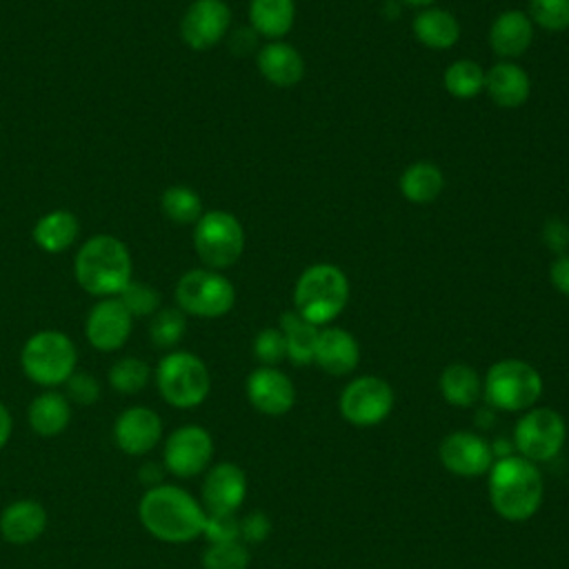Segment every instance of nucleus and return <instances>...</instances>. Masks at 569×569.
<instances>
[{"mask_svg":"<svg viewBox=\"0 0 569 569\" xmlns=\"http://www.w3.org/2000/svg\"><path fill=\"white\" fill-rule=\"evenodd\" d=\"M207 511L187 489L169 482L149 487L138 500L142 529L169 545H184L202 536Z\"/></svg>","mask_w":569,"mask_h":569,"instance_id":"f257e3e1","label":"nucleus"},{"mask_svg":"<svg viewBox=\"0 0 569 569\" xmlns=\"http://www.w3.org/2000/svg\"><path fill=\"white\" fill-rule=\"evenodd\" d=\"M542 476L536 462L522 456H500L489 469V500L509 522H525L542 505Z\"/></svg>","mask_w":569,"mask_h":569,"instance_id":"f03ea898","label":"nucleus"},{"mask_svg":"<svg viewBox=\"0 0 569 569\" xmlns=\"http://www.w3.org/2000/svg\"><path fill=\"white\" fill-rule=\"evenodd\" d=\"M131 253L111 233H96L84 240L73 258L78 284L96 298H116L131 280Z\"/></svg>","mask_w":569,"mask_h":569,"instance_id":"7ed1b4c3","label":"nucleus"},{"mask_svg":"<svg viewBox=\"0 0 569 569\" xmlns=\"http://www.w3.org/2000/svg\"><path fill=\"white\" fill-rule=\"evenodd\" d=\"M349 302V278L345 271L329 262L307 267L293 287L296 311L316 327L336 320Z\"/></svg>","mask_w":569,"mask_h":569,"instance_id":"20e7f679","label":"nucleus"},{"mask_svg":"<svg viewBox=\"0 0 569 569\" xmlns=\"http://www.w3.org/2000/svg\"><path fill=\"white\" fill-rule=\"evenodd\" d=\"M78 365L73 340L58 329H42L27 338L20 349L22 373L38 387L56 389L64 385Z\"/></svg>","mask_w":569,"mask_h":569,"instance_id":"39448f33","label":"nucleus"},{"mask_svg":"<svg viewBox=\"0 0 569 569\" xmlns=\"http://www.w3.org/2000/svg\"><path fill=\"white\" fill-rule=\"evenodd\" d=\"M160 398L173 409H196L211 391V376L204 360L191 351L171 349L153 371Z\"/></svg>","mask_w":569,"mask_h":569,"instance_id":"423d86ee","label":"nucleus"},{"mask_svg":"<svg viewBox=\"0 0 569 569\" xmlns=\"http://www.w3.org/2000/svg\"><path fill=\"white\" fill-rule=\"evenodd\" d=\"M482 393L493 409L525 411L542 396V376L538 369L518 358H505L489 367Z\"/></svg>","mask_w":569,"mask_h":569,"instance_id":"0eeeda50","label":"nucleus"},{"mask_svg":"<svg viewBox=\"0 0 569 569\" xmlns=\"http://www.w3.org/2000/svg\"><path fill=\"white\" fill-rule=\"evenodd\" d=\"M193 249L207 269H227L244 251V229L229 211H204L193 224Z\"/></svg>","mask_w":569,"mask_h":569,"instance_id":"6e6552de","label":"nucleus"},{"mask_svg":"<svg viewBox=\"0 0 569 569\" xmlns=\"http://www.w3.org/2000/svg\"><path fill=\"white\" fill-rule=\"evenodd\" d=\"M178 309L196 318L227 316L236 305V289L216 269H189L176 284Z\"/></svg>","mask_w":569,"mask_h":569,"instance_id":"1a4fd4ad","label":"nucleus"},{"mask_svg":"<svg viewBox=\"0 0 569 569\" xmlns=\"http://www.w3.org/2000/svg\"><path fill=\"white\" fill-rule=\"evenodd\" d=\"M567 425L565 418L551 407H531L516 422L513 442L518 456L531 462L551 460L565 445Z\"/></svg>","mask_w":569,"mask_h":569,"instance_id":"9d476101","label":"nucleus"},{"mask_svg":"<svg viewBox=\"0 0 569 569\" xmlns=\"http://www.w3.org/2000/svg\"><path fill=\"white\" fill-rule=\"evenodd\" d=\"M338 409L353 427H373L391 413L393 389L378 376H360L342 389Z\"/></svg>","mask_w":569,"mask_h":569,"instance_id":"9b49d317","label":"nucleus"},{"mask_svg":"<svg viewBox=\"0 0 569 569\" xmlns=\"http://www.w3.org/2000/svg\"><path fill=\"white\" fill-rule=\"evenodd\" d=\"M213 460V438L200 425L173 429L162 445V467L176 478H193L209 469Z\"/></svg>","mask_w":569,"mask_h":569,"instance_id":"f8f14e48","label":"nucleus"},{"mask_svg":"<svg viewBox=\"0 0 569 569\" xmlns=\"http://www.w3.org/2000/svg\"><path fill=\"white\" fill-rule=\"evenodd\" d=\"M231 27V9L224 0H193L182 20L180 36L193 51H207L216 47Z\"/></svg>","mask_w":569,"mask_h":569,"instance_id":"ddd939ff","label":"nucleus"},{"mask_svg":"<svg viewBox=\"0 0 569 569\" xmlns=\"http://www.w3.org/2000/svg\"><path fill=\"white\" fill-rule=\"evenodd\" d=\"M113 442L127 456H144L162 440V418L156 409L133 405L122 409L113 420Z\"/></svg>","mask_w":569,"mask_h":569,"instance_id":"4468645a","label":"nucleus"},{"mask_svg":"<svg viewBox=\"0 0 569 569\" xmlns=\"http://www.w3.org/2000/svg\"><path fill=\"white\" fill-rule=\"evenodd\" d=\"M133 329V316L118 298H100L84 320V336L96 351L111 353L124 347Z\"/></svg>","mask_w":569,"mask_h":569,"instance_id":"2eb2a0df","label":"nucleus"},{"mask_svg":"<svg viewBox=\"0 0 569 569\" xmlns=\"http://www.w3.org/2000/svg\"><path fill=\"white\" fill-rule=\"evenodd\" d=\"M440 462L447 471L462 476V478H476L489 473L496 456L493 447L471 431H453L442 438L438 447Z\"/></svg>","mask_w":569,"mask_h":569,"instance_id":"dca6fc26","label":"nucleus"},{"mask_svg":"<svg viewBox=\"0 0 569 569\" xmlns=\"http://www.w3.org/2000/svg\"><path fill=\"white\" fill-rule=\"evenodd\" d=\"M200 496L207 513H236L247 496V476L236 462H218L207 469Z\"/></svg>","mask_w":569,"mask_h":569,"instance_id":"f3484780","label":"nucleus"},{"mask_svg":"<svg viewBox=\"0 0 569 569\" xmlns=\"http://www.w3.org/2000/svg\"><path fill=\"white\" fill-rule=\"evenodd\" d=\"M247 398L264 416H284L296 402V387L278 367H258L247 378Z\"/></svg>","mask_w":569,"mask_h":569,"instance_id":"a211bd4d","label":"nucleus"},{"mask_svg":"<svg viewBox=\"0 0 569 569\" xmlns=\"http://www.w3.org/2000/svg\"><path fill=\"white\" fill-rule=\"evenodd\" d=\"M49 516L42 502L33 498H18L0 511V536L9 545H31L47 529Z\"/></svg>","mask_w":569,"mask_h":569,"instance_id":"6ab92c4d","label":"nucleus"},{"mask_svg":"<svg viewBox=\"0 0 569 569\" xmlns=\"http://www.w3.org/2000/svg\"><path fill=\"white\" fill-rule=\"evenodd\" d=\"M313 362L331 376H347L360 362L358 340L347 329L325 327L318 333Z\"/></svg>","mask_w":569,"mask_h":569,"instance_id":"aec40b11","label":"nucleus"},{"mask_svg":"<svg viewBox=\"0 0 569 569\" xmlns=\"http://www.w3.org/2000/svg\"><path fill=\"white\" fill-rule=\"evenodd\" d=\"M533 40V22L520 9H507L489 27L491 51L505 60L522 56Z\"/></svg>","mask_w":569,"mask_h":569,"instance_id":"412c9836","label":"nucleus"},{"mask_svg":"<svg viewBox=\"0 0 569 569\" xmlns=\"http://www.w3.org/2000/svg\"><path fill=\"white\" fill-rule=\"evenodd\" d=\"M258 71L276 87H293L305 76V60L296 47L282 40H271L256 56Z\"/></svg>","mask_w":569,"mask_h":569,"instance_id":"4be33fe9","label":"nucleus"},{"mask_svg":"<svg viewBox=\"0 0 569 569\" xmlns=\"http://www.w3.org/2000/svg\"><path fill=\"white\" fill-rule=\"evenodd\" d=\"M485 91L498 107L516 109L527 102L531 93V80L520 64L502 60L485 71Z\"/></svg>","mask_w":569,"mask_h":569,"instance_id":"5701e85b","label":"nucleus"},{"mask_svg":"<svg viewBox=\"0 0 569 569\" xmlns=\"http://www.w3.org/2000/svg\"><path fill=\"white\" fill-rule=\"evenodd\" d=\"M27 422L31 431L42 438L60 436L71 422L69 398L56 389H47L38 393L27 407Z\"/></svg>","mask_w":569,"mask_h":569,"instance_id":"b1692460","label":"nucleus"},{"mask_svg":"<svg viewBox=\"0 0 569 569\" xmlns=\"http://www.w3.org/2000/svg\"><path fill=\"white\" fill-rule=\"evenodd\" d=\"M411 27H413V36L418 38V42L425 44L427 49H436V51L451 49L460 38L458 18L451 11L438 9V7H427V9L418 11Z\"/></svg>","mask_w":569,"mask_h":569,"instance_id":"393cba45","label":"nucleus"},{"mask_svg":"<svg viewBox=\"0 0 569 569\" xmlns=\"http://www.w3.org/2000/svg\"><path fill=\"white\" fill-rule=\"evenodd\" d=\"M80 233V222L76 213L67 209H53L38 218V222L31 229L33 242L47 251V253H62L69 249Z\"/></svg>","mask_w":569,"mask_h":569,"instance_id":"a878e982","label":"nucleus"},{"mask_svg":"<svg viewBox=\"0 0 569 569\" xmlns=\"http://www.w3.org/2000/svg\"><path fill=\"white\" fill-rule=\"evenodd\" d=\"M296 20L293 0H249L251 29L269 40L287 36Z\"/></svg>","mask_w":569,"mask_h":569,"instance_id":"bb28decb","label":"nucleus"},{"mask_svg":"<svg viewBox=\"0 0 569 569\" xmlns=\"http://www.w3.org/2000/svg\"><path fill=\"white\" fill-rule=\"evenodd\" d=\"M400 193L413 204H429L445 187V176L438 164L420 160L409 164L400 176Z\"/></svg>","mask_w":569,"mask_h":569,"instance_id":"cd10ccee","label":"nucleus"},{"mask_svg":"<svg viewBox=\"0 0 569 569\" xmlns=\"http://www.w3.org/2000/svg\"><path fill=\"white\" fill-rule=\"evenodd\" d=\"M278 329L284 336L287 358L293 365H309V362H313L320 327H316L309 320H305L298 311H284L280 316V327Z\"/></svg>","mask_w":569,"mask_h":569,"instance_id":"c85d7f7f","label":"nucleus"},{"mask_svg":"<svg viewBox=\"0 0 569 569\" xmlns=\"http://www.w3.org/2000/svg\"><path fill=\"white\" fill-rule=\"evenodd\" d=\"M440 393L453 407H471L482 396V380L469 365L453 362L440 373Z\"/></svg>","mask_w":569,"mask_h":569,"instance_id":"c756f323","label":"nucleus"},{"mask_svg":"<svg viewBox=\"0 0 569 569\" xmlns=\"http://www.w3.org/2000/svg\"><path fill=\"white\" fill-rule=\"evenodd\" d=\"M442 82L449 96L458 100H469L485 91V69L476 60L462 58L445 69Z\"/></svg>","mask_w":569,"mask_h":569,"instance_id":"7c9ffc66","label":"nucleus"},{"mask_svg":"<svg viewBox=\"0 0 569 569\" xmlns=\"http://www.w3.org/2000/svg\"><path fill=\"white\" fill-rule=\"evenodd\" d=\"M162 213L176 224H196L202 211L200 196L187 184H171L160 196Z\"/></svg>","mask_w":569,"mask_h":569,"instance_id":"2f4dec72","label":"nucleus"},{"mask_svg":"<svg viewBox=\"0 0 569 569\" xmlns=\"http://www.w3.org/2000/svg\"><path fill=\"white\" fill-rule=\"evenodd\" d=\"M109 387L116 391V393H122V396H136L140 393L149 380H151V367L136 358V356H124V358H118L111 367H109Z\"/></svg>","mask_w":569,"mask_h":569,"instance_id":"473e14b6","label":"nucleus"},{"mask_svg":"<svg viewBox=\"0 0 569 569\" xmlns=\"http://www.w3.org/2000/svg\"><path fill=\"white\" fill-rule=\"evenodd\" d=\"M187 331V313L178 307L158 309L149 325V338L158 349H173Z\"/></svg>","mask_w":569,"mask_h":569,"instance_id":"72a5a7b5","label":"nucleus"},{"mask_svg":"<svg viewBox=\"0 0 569 569\" xmlns=\"http://www.w3.org/2000/svg\"><path fill=\"white\" fill-rule=\"evenodd\" d=\"M249 560L251 556L242 540L209 542L202 553V569H247Z\"/></svg>","mask_w":569,"mask_h":569,"instance_id":"f704fd0d","label":"nucleus"},{"mask_svg":"<svg viewBox=\"0 0 569 569\" xmlns=\"http://www.w3.org/2000/svg\"><path fill=\"white\" fill-rule=\"evenodd\" d=\"M529 20L545 31L560 33L569 29V0H529Z\"/></svg>","mask_w":569,"mask_h":569,"instance_id":"c9c22d12","label":"nucleus"},{"mask_svg":"<svg viewBox=\"0 0 569 569\" xmlns=\"http://www.w3.org/2000/svg\"><path fill=\"white\" fill-rule=\"evenodd\" d=\"M133 318L153 316L160 309V291L147 282L129 280V284L116 296Z\"/></svg>","mask_w":569,"mask_h":569,"instance_id":"e433bc0d","label":"nucleus"},{"mask_svg":"<svg viewBox=\"0 0 569 569\" xmlns=\"http://www.w3.org/2000/svg\"><path fill=\"white\" fill-rule=\"evenodd\" d=\"M253 356L262 362V367H276L287 358L284 336L276 327H264L253 338Z\"/></svg>","mask_w":569,"mask_h":569,"instance_id":"4c0bfd02","label":"nucleus"},{"mask_svg":"<svg viewBox=\"0 0 569 569\" xmlns=\"http://www.w3.org/2000/svg\"><path fill=\"white\" fill-rule=\"evenodd\" d=\"M64 389H67L64 396L69 398V402H76V405H96L102 393L98 378L87 371H73L71 378L64 382Z\"/></svg>","mask_w":569,"mask_h":569,"instance_id":"58836bf2","label":"nucleus"},{"mask_svg":"<svg viewBox=\"0 0 569 569\" xmlns=\"http://www.w3.org/2000/svg\"><path fill=\"white\" fill-rule=\"evenodd\" d=\"M202 536L207 542L240 540V518L236 513H207Z\"/></svg>","mask_w":569,"mask_h":569,"instance_id":"ea45409f","label":"nucleus"},{"mask_svg":"<svg viewBox=\"0 0 569 569\" xmlns=\"http://www.w3.org/2000/svg\"><path fill=\"white\" fill-rule=\"evenodd\" d=\"M271 533V520L262 511H251L240 520V540L242 542H262Z\"/></svg>","mask_w":569,"mask_h":569,"instance_id":"a19ab883","label":"nucleus"},{"mask_svg":"<svg viewBox=\"0 0 569 569\" xmlns=\"http://www.w3.org/2000/svg\"><path fill=\"white\" fill-rule=\"evenodd\" d=\"M542 240L545 244L556 253L562 256L567 253L569 247V224L565 220H547L542 227Z\"/></svg>","mask_w":569,"mask_h":569,"instance_id":"79ce46f5","label":"nucleus"},{"mask_svg":"<svg viewBox=\"0 0 569 569\" xmlns=\"http://www.w3.org/2000/svg\"><path fill=\"white\" fill-rule=\"evenodd\" d=\"M549 280L562 296L569 298V253L556 256V260L549 267Z\"/></svg>","mask_w":569,"mask_h":569,"instance_id":"37998d69","label":"nucleus"},{"mask_svg":"<svg viewBox=\"0 0 569 569\" xmlns=\"http://www.w3.org/2000/svg\"><path fill=\"white\" fill-rule=\"evenodd\" d=\"M11 433H13V416H11L9 407L4 402H0V451L9 442Z\"/></svg>","mask_w":569,"mask_h":569,"instance_id":"c03bdc74","label":"nucleus"},{"mask_svg":"<svg viewBox=\"0 0 569 569\" xmlns=\"http://www.w3.org/2000/svg\"><path fill=\"white\" fill-rule=\"evenodd\" d=\"M402 2H407V4H411V7H418V9H427V7H431L436 0H402Z\"/></svg>","mask_w":569,"mask_h":569,"instance_id":"a18cd8bd","label":"nucleus"}]
</instances>
